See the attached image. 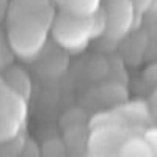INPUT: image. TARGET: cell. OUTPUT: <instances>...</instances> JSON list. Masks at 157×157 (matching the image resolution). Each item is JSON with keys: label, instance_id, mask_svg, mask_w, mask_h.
<instances>
[{"label": "cell", "instance_id": "cell-1", "mask_svg": "<svg viewBox=\"0 0 157 157\" xmlns=\"http://www.w3.org/2000/svg\"><path fill=\"white\" fill-rule=\"evenodd\" d=\"M47 32V21L38 16H22L16 17L14 25L11 27L10 39L14 50L24 58L36 55Z\"/></svg>", "mask_w": 157, "mask_h": 157}, {"label": "cell", "instance_id": "cell-2", "mask_svg": "<svg viewBox=\"0 0 157 157\" xmlns=\"http://www.w3.org/2000/svg\"><path fill=\"white\" fill-rule=\"evenodd\" d=\"M55 39L69 50H80L93 38L90 16H78L64 11L54 22Z\"/></svg>", "mask_w": 157, "mask_h": 157}, {"label": "cell", "instance_id": "cell-3", "mask_svg": "<svg viewBox=\"0 0 157 157\" xmlns=\"http://www.w3.org/2000/svg\"><path fill=\"white\" fill-rule=\"evenodd\" d=\"M127 138V129L116 124H105L91 127L90 132V152L96 155L118 154Z\"/></svg>", "mask_w": 157, "mask_h": 157}, {"label": "cell", "instance_id": "cell-4", "mask_svg": "<svg viewBox=\"0 0 157 157\" xmlns=\"http://www.w3.org/2000/svg\"><path fill=\"white\" fill-rule=\"evenodd\" d=\"M107 11V32L110 39H121L134 24L135 6L132 0H109L105 5Z\"/></svg>", "mask_w": 157, "mask_h": 157}, {"label": "cell", "instance_id": "cell-5", "mask_svg": "<svg viewBox=\"0 0 157 157\" xmlns=\"http://www.w3.org/2000/svg\"><path fill=\"white\" fill-rule=\"evenodd\" d=\"M64 145L71 152H90V132L82 126L68 127L64 132Z\"/></svg>", "mask_w": 157, "mask_h": 157}, {"label": "cell", "instance_id": "cell-6", "mask_svg": "<svg viewBox=\"0 0 157 157\" xmlns=\"http://www.w3.org/2000/svg\"><path fill=\"white\" fill-rule=\"evenodd\" d=\"M120 155H154V149L146 137H127L118 151Z\"/></svg>", "mask_w": 157, "mask_h": 157}, {"label": "cell", "instance_id": "cell-7", "mask_svg": "<svg viewBox=\"0 0 157 157\" xmlns=\"http://www.w3.org/2000/svg\"><path fill=\"white\" fill-rule=\"evenodd\" d=\"M66 11L78 16H90L94 10L99 8V0H60Z\"/></svg>", "mask_w": 157, "mask_h": 157}, {"label": "cell", "instance_id": "cell-8", "mask_svg": "<svg viewBox=\"0 0 157 157\" xmlns=\"http://www.w3.org/2000/svg\"><path fill=\"white\" fill-rule=\"evenodd\" d=\"M8 77H10V88L14 90L17 94H21L22 98L24 96H29L30 93V82L27 78V74H24L21 69H11L8 72Z\"/></svg>", "mask_w": 157, "mask_h": 157}, {"label": "cell", "instance_id": "cell-9", "mask_svg": "<svg viewBox=\"0 0 157 157\" xmlns=\"http://www.w3.org/2000/svg\"><path fill=\"white\" fill-rule=\"evenodd\" d=\"M90 19H91V32H93V38L105 35V32H107V11H105V8L94 10L90 14Z\"/></svg>", "mask_w": 157, "mask_h": 157}, {"label": "cell", "instance_id": "cell-10", "mask_svg": "<svg viewBox=\"0 0 157 157\" xmlns=\"http://www.w3.org/2000/svg\"><path fill=\"white\" fill-rule=\"evenodd\" d=\"M43 151L46 155H61V154H64V151H68V148L63 140L60 141L58 138H50V141H47L44 145Z\"/></svg>", "mask_w": 157, "mask_h": 157}, {"label": "cell", "instance_id": "cell-11", "mask_svg": "<svg viewBox=\"0 0 157 157\" xmlns=\"http://www.w3.org/2000/svg\"><path fill=\"white\" fill-rule=\"evenodd\" d=\"M132 2H134V6H135L137 13H140V14L151 11L152 5H154V0H132Z\"/></svg>", "mask_w": 157, "mask_h": 157}, {"label": "cell", "instance_id": "cell-12", "mask_svg": "<svg viewBox=\"0 0 157 157\" xmlns=\"http://www.w3.org/2000/svg\"><path fill=\"white\" fill-rule=\"evenodd\" d=\"M145 78H146V82H148L149 85L157 86V63H154V64H151V66L146 68V71H145Z\"/></svg>", "mask_w": 157, "mask_h": 157}, {"label": "cell", "instance_id": "cell-13", "mask_svg": "<svg viewBox=\"0 0 157 157\" xmlns=\"http://www.w3.org/2000/svg\"><path fill=\"white\" fill-rule=\"evenodd\" d=\"M145 137H146L148 141L151 143V146H152V149H154V155H157V126H151V127L146 130Z\"/></svg>", "mask_w": 157, "mask_h": 157}, {"label": "cell", "instance_id": "cell-14", "mask_svg": "<svg viewBox=\"0 0 157 157\" xmlns=\"http://www.w3.org/2000/svg\"><path fill=\"white\" fill-rule=\"evenodd\" d=\"M149 107H151L152 120H154V123H157V86L154 88L152 94H151V98H149Z\"/></svg>", "mask_w": 157, "mask_h": 157}, {"label": "cell", "instance_id": "cell-15", "mask_svg": "<svg viewBox=\"0 0 157 157\" xmlns=\"http://www.w3.org/2000/svg\"><path fill=\"white\" fill-rule=\"evenodd\" d=\"M152 10H157V0H154V5H152Z\"/></svg>", "mask_w": 157, "mask_h": 157}]
</instances>
